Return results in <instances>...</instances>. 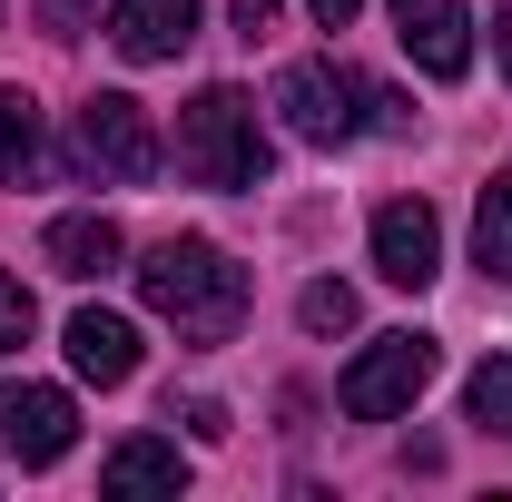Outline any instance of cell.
Here are the masks:
<instances>
[{
    "label": "cell",
    "instance_id": "cell-1",
    "mask_svg": "<svg viewBox=\"0 0 512 502\" xmlns=\"http://www.w3.org/2000/svg\"><path fill=\"white\" fill-rule=\"evenodd\" d=\"M138 306L158 315V325H178V345H227L237 325H247V266L227 247H207V237H168V247H148L138 266Z\"/></svg>",
    "mask_w": 512,
    "mask_h": 502
},
{
    "label": "cell",
    "instance_id": "cell-2",
    "mask_svg": "<svg viewBox=\"0 0 512 502\" xmlns=\"http://www.w3.org/2000/svg\"><path fill=\"white\" fill-rule=\"evenodd\" d=\"M276 109L286 128L306 138V148H345V138H365V128H414V109L375 89V79H355L345 60H286L276 69Z\"/></svg>",
    "mask_w": 512,
    "mask_h": 502
},
{
    "label": "cell",
    "instance_id": "cell-3",
    "mask_svg": "<svg viewBox=\"0 0 512 502\" xmlns=\"http://www.w3.org/2000/svg\"><path fill=\"white\" fill-rule=\"evenodd\" d=\"M178 168H188L197 188H266V168H276V138L256 119L247 89H197L188 109H178Z\"/></svg>",
    "mask_w": 512,
    "mask_h": 502
},
{
    "label": "cell",
    "instance_id": "cell-4",
    "mask_svg": "<svg viewBox=\"0 0 512 502\" xmlns=\"http://www.w3.org/2000/svg\"><path fill=\"white\" fill-rule=\"evenodd\" d=\"M434 365H444V345L434 335H375L355 365H345V384H335V404L355 414V424H394V414H414V394L434 384Z\"/></svg>",
    "mask_w": 512,
    "mask_h": 502
},
{
    "label": "cell",
    "instance_id": "cell-5",
    "mask_svg": "<svg viewBox=\"0 0 512 502\" xmlns=\"http://www.w3.org/2000/svg\"><path fill=\"white\" fill-rule=\"evenodd\" d=\"M79 158L99 168V178H119V188H138V178H158V128H148V109L128 99V89H89L79 99Z\"/></svg>",
    "mask_w": 512,
    "mask_h": 502
},
{
    "label": "cell",
    "instance_id": "cell-6",
    "mask_svg": "<svg viewBox=\"0 0 512 502\" xmlns=\"http://www.w3.org/2000/svg\"><path fill=\"white\" fill-rule=\"evenodd\" d=\"M375 276L404 286V296H424V286L444 276V217H434L424 197H384L375 207Z\"/></svg>",
    "mask_w": 512,
    "mask_h": 502
},
{
    "label": "cell",
    "instance_id": "cell-7",
    "mask_svg": "<svg viewBox=\"0 0 512 502\" xmlns=\"http://www.w3.org/2000/svg\"><path fill=\"white\" fill-rule=\"evenodd\" d=\"M69 443H79V404H69L60 384H0V453L10 463H60Z\"/></svg>",
    "mask_w": 512,
    "mask_h": 502
},
{
    "label": "cell",
    "instance_id": "cell-8",
    "mask_svg": "<svg viewBox=\"0 0 512 502\" xmlns=\"http://www.w3.org/2000/svg\"><path fill=\"white\" fill-rule=\"evenodd\" d=\"M394 40L424 79H463L473 69V10L463 0H394Z\"/></svg>",
    "mask_w": 512,
    "mask_h": 502
},
{
    "label": "cell",
    "instance_id": "cell-9",
    "mask_svg": "<svg viewBox=\"0 0 512 502\" xmlns=\"http://www.w3.org/2000/svg\"><path fill=\"white\" fill-rule=\"evenodd\" d=\"M40 256H50V276L89 286V276H109V266L128 256V237H119V217H99V207H69V217H50Z\"/></svg>",
    "mask_w": 512,
    "mask_h": 502
},
{
    "label": "cell",
    "instance_id": "cell-10",
    "mask_svg": "<svg viewBox=\"0 0 512 502\" xmlns=\"http://www.w3.org/2000/svg\"><path fill=\"white\" fill-rule=\"evenodd\" d=\"M109 40L119 60H178L197 40V0H109Z\"/></svg>",
    "mask_w": 512,
    "mask_h": 502
},
{
    "label": "cell",
    "instance_id": "cell-11",
    "mask_svg": "<svg viewBox=\"0 0 512 502\" xmlns=\"http://www.w3.org/2000/svg\"><path fill=\"white\" fill-rule=\"evenodd\" d=\"M69 365H79L89 384H128L138 375V325L109 315V306H79L69 315Z\"/></svg>",
    "mask_w": 512,
    "mask_h": 502
},
{
    "label": "cell",
    "instance_id": "cell-12",
    "mask_svg": "<svg viewBox=\"0 0 512 502\" xmlns=\"http://www.w3.org/2000/svg\"><path fill=\"white\" fill-rule=\"evenodd\" d=\"M99 493H188V453L158 434H128L109 463H99Z\"/></svg>",
    "mask_w": 512,
    "mask_h": 502
},
{
    "label": "cell",
    "instance_id": "cell-13",
    "mask_svg": "<svg viewBox=\"0 0 512 502\" xmlns=\"http://www.w3.org/2000/svg\"><path fill=\"white\" fill-rule=\"evenodd\" d=\"M473 266H483L493 286H512V168L483 178V207H473Z\"/></svg>",
    "mask_w": 512,
    "mask_h": 502
},
{
    "label": "cell",
    "instance_id": "cell-14",
    "mask_svg": "<svg viewBox=\"0 0 512 502\" xmlns=\"http://www.w3.org/2000/svg\"><path fill=\"white\" fill-rule=\"evenodd\" d=\"M0 178H50V148H40V99H30V89H0Z\"/></svg>",
    "mask_w": 512,
    "mask_h": 502
},
{
    "label": "cell",
    "instance_id": "cell-15",
    "mask_svg": "<svg viewBox=\"0 0 512 502\" xmlns=\"http://www.w3.org/2000/svg\"><path fill=\"white\" fill-rule=\"evenodd\" d=\"M463 414L483 424V434H512V355H483L473 384H463Z\"/></svg>",
    "mask_w": 512,
    "mask_h": 502
},
{
    "label": "cell",
    "instance_id": "cell-16",
    "mask_svg": "<svg viewBox=\"0 0 512 502\" xmlns=\"http://www.w3.org/2000/svg\"><path fill=\"white\" fill-rule=\"evenodd\" d=\"M296 325H306V335H345V325H355V286H335V276H316V286L296 296Z\"/></svg>",
    "mask_w": 512,
    "mask_h": 502
},
{
    "label": "cell",
    "instance_id": "cell-17",
    "mask_svg": "<svg viewBox=\"0 0 512 502\" xmlns=\"http://www.w3.org/2000/svg\"><path fill=\"white\" fill-rule=\"evenodd\" d=\"M30 325H40V306H30V286H20V276L0 266V355H10V345H30Z\"/></svg>",
    "mask_w": 512,
    "mask_h": 502
},
{
    "label": "cell",
    "instance_id": "cell-18",
    "mask_svg": "<svg viewBox=\"0 0 512 502\" xmlns=\"http://www.w3.org/2000/svg\"><path fill=\"white\" fill-rule=\"evenodd\" d=\"M168 424H188L197 443H227V434H237V424H227V404H217V394H188V404H178V414H168Z\"/></svg>",
    "mask_w": 512,
    "mask_h": 502
},
{
    "label": "cell",
    "instance_id": "cell-19",
    "mask_svg": "<svg viewBox=\"0 0 512 502\" xmlns=\"http://www.w3.org/2000/svg\"><path fill=\"white\" fill-rule=\"evenodd\" d=\"M30 10H40V30H50V40H79L99 0H30Z\"/></svg>",
    "mask_w": 512,
    "mask_h": 502
},
{
    "label": "cell",
    "instance_id": "cell-20",
    "mask_svg": "<svg viewBox=\"0 0 512 502\" xmlns=\"http://www.w3.org/2000/svg\"><path fill=\"white\" fill-rule=\"evenodd\" d=\"M227 20H237V40H266L276 30V0H227Z\"/></svg>",
    "mask_w": 512,
    "mask_h": 502
},
{
    "label": "cell",
    "instance_id": "cell-21",
    "mask_svg": "<svg viewBox=\"0 0 512 502\" xmlns=\"http://www.w3.org/2000/svg\"><path fill=\"white\" fill-rule=\"evenodd\" d=\"M306 10H316V30H355V10H365V0H306Z\"/></svg>",
    "mask_w": 512,
    "mask_h": 502
},
{
    "label": "cell",
    "instance_id": "cell-22",
    "mask_svg": "<svg viewBox=\"0 0 512 502\" xmlns=\"http://www.w3.org/2000/svg\"><path fill=\"white\" fill-rule=\"evenodd\" d=\"M493 60H503V79H512V10L493 20Z\"/></svg>",
    "mask_w": 512,
    "mask_h": 502
}]
</instances>
